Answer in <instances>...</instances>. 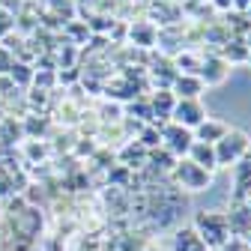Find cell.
<instances>
[{
	"label": "cell",
	"mask_w": 251,
	"mask_h": 251,
	"mask_svg": "<svg viewBox=\"0 0 251 251\" xmlns=\"http://www.w3.org/2000/svg\"><path fill=\"white\" fill-rule=\"evenodd\" d=\"M195 233L201 236V242L206 248H218V245H227V233H230V222H227V215L222 212H215V209H203L198 212L195 218Z\"/></svg>",
	"instance_id": "1"
},
{
	"label": "cell",
	"mask_w": 251,
	"mask_h": 251,
	"mask_svg": "<svg viewBox=\"0 0 251 251\" xmlns=\"http://www.w3.org/2000/svg\"><path fill=\"white\" fill-rule=\"evenodd\" d=\"M251 152V141L242 129H227V135L215 144V159H218V168H233L239 159Z\"/></svg>",
	"instance_id": "2"
},
{
	"label": "cell",
	"mask_w": 251,
	"mask_h": 251,
	"mask_svg": "<svg viewBox=\"0 0 251 251\" xmlns=\"http://www.w3.org/2000/svg\"><path fill=\"white\" fill-rule=\"evenodd\" d=\"M174 176H176V182L185 188V192H203V188H209V182H212V174L198 168L192 159H176Z\"/></svg>",
	"instance_id": "3"
},
{
	"label": "cell",
	"mask_w": 251,
	"mask_h": 251,
	"mask_svg": "<svg viewBox=\"0 0 251 251\" xmlns=\"http://www.w3.org/2000/svg\"><path fill=\"white\" fill-rule=\"evenodd\" d=\"M206 117L209 114H206V108H203L201 99H176V105L171 111V120L176 126H182V129H188V132H195Z\"/></svg>",
	"instance_id": "4"
},
{
	"label": "cell",
	"mask_w": 251,
	"mask_h": 251,
	"mask_svg": "<svg viewBox=\"0 0 251 251\" xmlns=\"http://www.w3.org/2000/svg\"><path fill=\"white\" fill-rule=\"evenodd\" d=\"M192 144H195V135L188 129H182V126H176V123H171V126L162 129V147H165V152L174 155V159H185Z\"/></svg>",
	"instance_id": "5"
},
{
	"label": "cell",
	"mask_w": 251,
	"mask_h": 251,
	"mask_svg": "<svg viewBox=\"0 0 251 251\" xmlns=\"http://www.w3.org/2000/svg\"><path fill=\"white\" fill-rule=\"evenodd\" d=\"M227 72H230V63H227L225 57H218V54H212V57L201 60V69H198V78L203 81V87H215V84H222V81L227 78Z\"/></svg>",
	"instance_id": "6"
},
{
	"label": "cell",
	"mask_w": 251,
	"mask_h": 251,
	"mask_svg": "<svg viewBox=\"0 0 251 251\" xmlns=\"http://www.w3.org/2000/svg\"><path fill=\"white\" fill-rule=\"evenodd\" d=\"M227 129H230V126L225 123V120H215V117H206L201 126H198V129L192 132L195 135V141H203V144H218V141H222L225 135H227Z\"/></svg>",
	"instance_id": "7"
},
{
	"label": "cell",
	"mask_w": 251,
	"mask_h": 251,
	"mask_svg": "<svg viewBox=\"0 0 251 251\" xmlns=\"http://www.w3.org/2000/svg\"><path fill=\"white\" fill-rule=\"evenodd\" d=\"M185 159H192L198 168H203V171H209V174L218 168V159H215V147H212V144H203V141H195Z\"/></svg>",
	"instance_id": "8"
},
{
	"label": "cell",
	"mask_w": 251,
	"mask_h": 251,
	"mask_svg": "<svg viewBox=\"0 0 251 251\" xmlns=\"http://www.w3.org/2000/svg\"><path fill=\"white\" fill-rule=\"evenodd\" d=\"M171 93L176 99H201V93H203V81L198 75H176Z\"/></svg>",
	"instance_id": "9"
},
{
	"label": "cell",
	"mask_w": 251,
	"mask_h": 251,
	"mask_svg": "<svg viewBox=\"0 0 251 251\" xmlns=\"http://www.w3.org/2000/svg\"><path fill=\"white\" fill-rule=\"evenodd\" d=\"M233 179H236L239 195H248V192H251V152L233 165Z\"/></svg>",
	"instance_id": "10"
},
{
	"label": "cell",
	"mask_w": 251,
	"mask_h": 251,
	"mask_svg": "<svg viewBox=\"0 0 251 251\" xmlns=\"http://www.w3.org/2000/svg\"><path fill=\"white\" fill-rule=\"evenodd\" d=\"M203 242H201V236L195 233V227H182V230H176L174 233V251H198Z\"/></svg>",
	"instance_id": "11"
},
{
	"label": "cell",
	"mask_w": 251,
	"mask_h": 251,
	"mask_svg": "<svg viewBox=\"0 0 251 251\" xmlns=\"http://www.w3.org/2000/svg\"><path fill=\"white\" fill-rule=\"evenodd\" d=\"M174 105H176V96H174L171 90H162L159 96L152 99V117H155V114H162V117H171Z\"/></svg>",
	"instance_id": "12"
},
{
	"label": "cell",
	"mask_w": 251,
	"mask_h": 251,
	"mask_svg": "<svg viewBox=\"0 0 251 251\" xmlns=\"http://www.w3.org/2000/svg\"><path fill=\"white\" fill-rule=\"evenodd\" d=\"M6 75H9V81H12V84H27L30 78H33V72H30L24 63H12V69H9Z\"/></svg>",
	"instance_id": "13"
},
{
	"label": "cell",
	"mask_w": 251,
	"mask_h": 251,
	"mask_svg": "<svg viewBox=\"0 0 251 251\" xmlns=\"http://www.w3.org/2000/svg\"><path fill=\"white\" fill-rule=\"evenodd\" d=\"M9 69H12V57H9L6 48H0V75H6Z\"/></svg>",
	"instance_id": "14"
},
{
	"label": "cell",
	"mask_w": 251,
	"mask_h": 251,
	"mask_svg": "<svg viewBox=\"0 0 251 251\" xmlns=\"http://www.w3.org/2000/svg\"><path fill=\"white\" fill-rule=\"evenodd\" d=\"M218 9H233V0H212Z\"/></svg>",
	"instance_id": "15"
},
{
	"label": "cell",
	"mask_w": 251,
	"mask_h": 251,
	"mask_svg": "<svg viewBox=\"0 0 251 251\" xmlns=\"http://www.w3.org/2000/svg\"><path fill=\"white\" fill-rule=\"evenodd\" d=\"M144 251H162V248H159V245H147Z\"/></svg>",
	"instance_id": "16"
},
{
	"label": "cell",
	"mask_w": 251,
	"mask_h": 251,
	"mask_svg": "<svg viewBox=\"0 0 251 251\" xmlns=\"http://www.w3.org/2000/svg\"><path fill=\"white\" fill-rule=\"evenodd\" d=\"M3 117H6V114H3V99H0V120H3Z\"/></svg>",
	"instance_id": "17"
},
{
	"label": "cell",
	"mask_w": 251,
	"mask_h": 251,
	"mask_svg": "<svg viewBox=\"0 0 251 251\" xmlns=\"http://www.w3.org/2000/svg\"><path fill=\"white\" fill-rule=\"evenodd\" d=\"M245 15H248V18H251V6H248V9H245Z\"/></svg>",
	"instance_id": "18"
}]
</instances>
